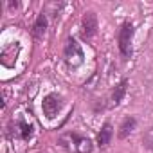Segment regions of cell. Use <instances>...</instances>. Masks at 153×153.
I'll return each instance as SVG.
<instances>
[{
  "mask_svg": "<svg viewBox=\"0 0 153 153\" xmlns=\"http://www.w3.org/2000/svg\"><path fill=\"white\" fill-rule=\"evenodd\" d=\"M112 135H114V128H112V124H110V123H105L103 128H101V131H99V135H97V146H99V148L108 146L110 140H112Z\"/></svg>",
  "mask_w": 153,
  "mask_h": 153,
  "instance_id": "52a82bcc",
  "label": "cell"
},
{
  "mask_svg": "<svg viewBox=\"0 0 153 153\" xmlns=\"http://www.w3.org/2000/svg\"><path fill=\"white\" fill-rule=\"evenodd\" d=\"M135 124H137L135 117H126V119L121 123V126H119V139H126V137L133 131Z\"/></svg>",
  "mask_w": 153,
  "mask_h": 153,
  "instance_id": "ba28073f",
  "label": "cell"
},
{
  "mask_svg": "<svg viewBox=\"0 0 153 153\" xmlns=\"http://www.w3.org/2000/svg\"><path fill=\"white\" fill-rule=\"evenodd\" d=\"M126 87H128V81L123 79V81L114 88V94H112V101H114V105H119V103L123 101V97H124V94H126Z\"/></svg>",
  "mask_w": 153,
  "mask_h": 153,
  "instance_id": "30bf717a",
  "label": "cell"
},
{
  "mask_svg": "<svg viewBox=\"0 0 153 153\" xmlns=\"http://www.w3.org/2000/svg\"><path fill=\"white\" fill-rule=\"evenodd\" d=\"M148 146L153 149V130H149V133H148Z\"/></svg>",
  "mask_w": 153,
  "mask_h": 153,
  "instance_id": "7c38bea8",
  "label": "cell"
},
{
  "mask_svg": "<svg viewBox=\"0 0 153 153\" xmlns=\"http://www.w3.org/2000/svg\"><path fill=\"white\" fill-rule=\"evenodd\" d=\"M18 52H20V45H18V42H15V43H11L9 47H6V49L2 51V54H0L2 65H4V67H13V65L16 63V56H18Z\"/></svg>",
  "mask_w": 153,
  "mask_h": 153,
  "instance_id": "8992f818",
  "label": "cell"
},
{
  "mask_svg": "<svg viewBox=\"0 0 153 153\" xmlns=\"http://www.w3.org/2000/svg\"><path fill=\"white\" fill-rule=\"evenodd\" d=\"M63 56H65V61L68 67H78L83 63V51L79 47V43L76 42L74 38H70L65 45V51H63Z\"/></svg>",
  "mask_w": 153,
  "mask_h": 153,
  "instance_id": "3957f363",
  "label": "cell"
},
{
  "mask_svg": "<svg viewBox=\"0 0 153 153\" xmlns=\"http://www.w3.org/2000/svg\"><path fill=\"white\" fill-rule=\"evenodd\" d=\"M96 34H97V15L94 11H88L83 16V38L90 40Z\"/></svg>",
  "mask_w": 153,
  "mask_h": 153,
  "instance_id": "5b68a950",
  "label": "cell"
},
{
  "mask_svg": "<svg viewBox=\"0 0 153 153\" xmlns=\"http://www.w3.org/2000/svg\"><path fill=\"white\" fill-rule=\"evenodd\" d=\"M59 144L67 148L72 153H90L92 151V140L87 137H81L78 133H63L59 137Z\"/></svg>",
  "mask_w": 153,
  "mask_h": 153,
  "instance_id": "6da1fadb",
  "label": "cell"
},
{
  "mask_svg": "<svg viewBox=\"0 0 153 153\" xmlns=\"http://www.w3.org/2000/svg\"><path fill=\"white\" fill-rule=\"evenodd\" d=\"M131 40H133V24L124 22L119 29V51L124 58L131 56Z\"/></svg>",
  "mask_w": 153,
  "mask_h": 153,
  "instance_id": "7a4b0ae2",
  "label": "cell"
},
{
  "mask_svg": "<svg viewBox=\"0 0 153 153\" xmlns=\"http://www.w3.org/2000/svg\"><path fill=\"white\" fill-rule=\"evenodd\" d=\"M61 108H63V97L58 96V94H54V92L47 94L43 97V101H42V110H43L45 117H49V119H54L59 114Z\"/></svg>",
  "mask_w": 153,
  "mask_h": 153,
  "instance_id": "277c9868",
  "label": "cell"
},
{
  "mask_svg": "<svg viewBox=\"0 0 153 153\" xmlns=\"http://www.w3.org/2000/svg\"><path fill=\"white\" fill-rule=\"evenodd\" d=\"M45 31H47V16L42 13L40 16H38V20L34 22V27H33V34H34V38H43V34H45Z\"/></svg>",
  "mask_w": 153,
  "mask_h": 153,
  "instance_id": "9c48e42d",
  "label": "cell"
},
{
  "mask_svg": "<svg viewBox=\"0 0 153 153\" xmlns=\"http://www.w3.org/2000/svg\"><path fill=\"white\" fill-rule=\"evenodd\" d=\"M18 128H20V137H22L24 140H29V139L33 137V126H31L29 123L20 121V123H18Z\"/></svg>",
  "mask_w": 153,
  "mask_h": 153,
  "instance_id": "8fae6325",
  "label": "cell"
}]
</instances>
